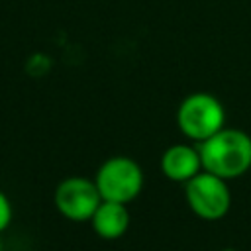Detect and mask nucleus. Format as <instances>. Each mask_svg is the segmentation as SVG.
Returning <instances> with one entry per match:
<instances>
[{
  "label": "nucleus",
  "mask_w": 251,
  "mask_h": 251,
  "mask_svg": "<svg viewBox=\"0 0 251 251\" xmlns=\"http://www.w3.org/2000/svg\"><path fill=\"white\" fill-rule=\"evenodd\" d=\"M202 169L224 178L233 180L251 169V135L237 127H224L206 141L198 143Z\"/></svg>",
  "instance_id": "1"
},
{
  "label": "nucleus",
  "mask_w": 251,
  "mask_h": 251,
  "mask_svg": "<svg viewBox=\"0 0 251 251\" xmlns=\"http://www.w3.org/2000/svg\"><path fill=\"white\" fill-rule=\"evenodd\" d=\"M176 126L194 145L226 127V108L210 92H192L176 108Z\"/></svg>",
  "instance_id": "2"
},
{
  "label": "nucleus",
  "mask_w": 251,
  "mask_h": 251,
  "mask_svg": "<svg viewBox=\"0 0 251 251\" xmlns=\"http://www.w3.org/2000/svg\"><path fill=\"white\" fill-rule=\"evenodd\" d=\"M94 182L102 200L129 204L143 190V171L131 157L114 155L98 167Z\"/></svg>",
  "instance_id": "3"
},
{
  "label": "nucleus",
  "mask_w": 251,
  "mask_h": 251,
  "mask_svg": "<svg viewBox=\"0 0 251 251\" xmlns=\"http://www.w3.org/2000/svg\"><path fill=\"white\" fill-rule=\"evenodd\" d=\"M184 198L190 212L206 222H218L231 208V190L227 180L202 171L184 184Z\"/></svg>",
  "instance_id": "4"
},
{
  "label": "nucleus",
  "mask_w": 251,
  "mask_h": 251,
  "mask_svg": "<svg viewBox=\"0 0 251 251\" xmlns=\"http://www.w3.org/2000/svg\"><path fill=\"white\" fill-rule=\"evenodd\" d=\"M100 202L102 196L94 178L86 176H67L57 184L53 192V204L57 212L63 218L78 224L90 222Z\"/></svg>",
  "instance_id": "5"
},
{
  "label": "nucleus",
  "mask_w": 251,
  "mask_h": 251,
  "mask_svg": "<svg viewBox=\"0 0 251 251\" xmlns=\"http://www.w3.org/2000/svg\"><path fill=\"white\" fill-rule=\"evenodd\" d=\"M161 173L173 180L186 184L190 178H194L198 173H202V159L198 145L192 143H175L167 147L159 161Z\"/></svg>",
  "instance_id": "6"
},
{
  "label": "nucleus",
  "mask_w": 251,
  "mask_h": 251,
  "mask_svg": "<svg viewBox=\"0 0 251 251\" xmlns=\"http://www.w3.org/2000/svg\"><path fill=\"white\" fill-rule=\"evenodd\" d=\"M129 224H131V216L127 204L110 202V200H102L94 216L90 218V226L94 233L106 241L124 237L126 231L129 229Z\"/></svg>",
  "instance_id": "7"
},
{
  "label": "nucleus",
  "mask_w": 251,
  "mask_h": 251,
  "mask_svg": "<svg viewBox=\"0 0 251 251\" xmlns=\"http://www.w3.org/2000/svg\"><path fill=\"white\" fill-rule=\"evenodd\" d=\"M12 216H14V212H12V202H10V198L6 196V192L0 188V233L8 229V226L12 224Z\"/></svg>",
  "instance_id": "8"
},
{
  "label": "nucleus",
  "mask_w": 251,
  "mask_h": 251,
  "mask_svg": "<svg viewBox=\"0 0 251 251\" xmlns=\"http://www.w3.org/2000/svg\"><path fill=\"white\" fill-rule=\"evenodd\" d=\"M222 251H239V249H233V247H226V249H222Z\"/></svg>",
  "instance_id": "9"
},
{
  "label": "nucleus",
  "mask_w": 251,
  "mask_h": 251,
  "mask_svg": "<svg viewBox=\"0 0 251 251\" xmlns=\"http://www.w3.org/2000/svg\"><path fill=\"white\" fill-rule=\"evenodd\" d=\"M0 251H4V247H2V241H0Z\"/></svg>",
  "instance_id": "10"
}]
</instances>
